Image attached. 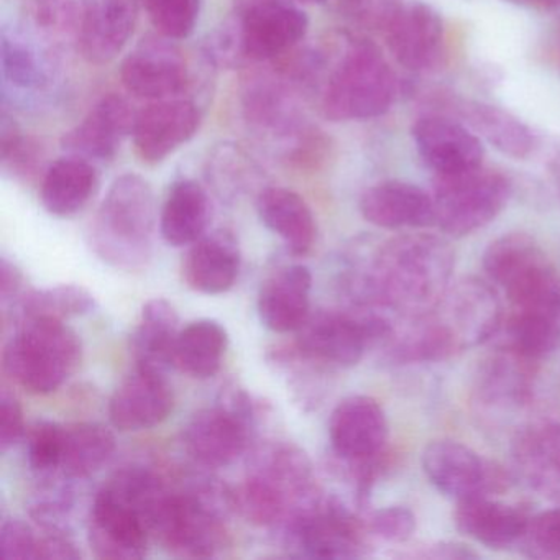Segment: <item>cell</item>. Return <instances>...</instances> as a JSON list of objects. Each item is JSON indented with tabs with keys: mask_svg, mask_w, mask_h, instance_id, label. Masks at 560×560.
I'll use <instances>...</instances> for the list:
<instances>
[{
	"mask_svg": "<svg viewBox=\"0 0 560 560\" xmlns=\"http://www.w3.org/2000/svg\"><path fill=\"white\" fill-rule=\"evenodd\" d=\"M454 267L447 241L411 232L386 241L363 273L352 278L350 291L359 307H378L399 317L424 316L447 293Z\"/></svg>",
	"mask_w": 560,
	"mask_h": 560,
	"instance_id": "obj_1",
	"label": "cell"
},
{
	"mask_svg": "<svg viewBox=\"0 0 560 560\" xmlns=\"http://www.w3.org/2000/svg\"><path fill=\"white\" fill-rule=\"evenodd\" d=\"M307 31L310 19L290 0H237L209 34L206 57L229 70L277 60L294 50Z\"/></svg>",
	"mask_w": 560,
	"mask_h": 560,
	"instance_id": "obj_2",
	"label": "cell"
},
{
	"mask_svg": "<svg viewBox=\"0 0 560 560\" xmlns=\"http://www.w3.org/2000/svg\"><path fill=\"white\" fill-rule=\"evenodd\" d=\"M336 58L327 60L320 109L332 122L369 120L388 113L399 93L398 80L376 45L365 38L337 40ZM327 55V54H326Z\"/></svg>",
	"mask_w": 560,
	"mask_h": 560,
	"instance_id": "obj_3",
	"label": "cell"
},
{
	"mask_svg": "<svg viewBox=\"0 0 560 560\" xmlns=\"http://www.w3.org/2000/svg\"><path fill=\"white\" fill-rule=\"evenodd\" d=\"M156 202L152 186L136 173L110 185L91 231V244L101 260L120 270L136 271L152 258Z\"/></svg>",
	"mask_w": 560,
	"mask_h": 560,
	"instance_id": "obj_4",
	"label": "cell"
},
{
	"mask_svg": "<svg viewBox=\"0 0 560 560\" xmlns=\"http://www.w3.org/2000/svg\"><path fill=\"white\" fill-rule=\"evenodd\" d=\"M83 346L61 319L22 317L2 355L4 372L32 395L57 392L80 366Z\"/></svg>",
	"mask_w": 560,
	"mask_h": 560,
	"instance_id": "obj_5",
	"label": "cell"
},
{
	"mask_svg": "<svg viewBox=\"0 0 560 560\" xmlns=\"http://www.w3.org/2000/svg\"><path fill=\"white\" fill-rule=\"evenodd\" d=\"M483 268L513 310L560 320V275L530 235L510 232L494 238L485 250Z\"/></svg>",
	"mask_w": 560,
	"mask_h": 560,
	"instance_id": "obj_6",
	"label": "cell"
},
{
	"mask_svg": "<svg viewBox=\"0 0 560 560\" xmlns=\"http://www.w3.org/2000/svg\"><path fill=\"white\" fill-rule=\"evenodd\" d=\"M395 329L383 311H317L296 330V349L326 369H350L373 346H385Z\"/></svg>",
	"mask_w": 560,
	"mask_h": 560,
	"instance_id": "obj_7",
	"label": "cell"
},
{
	"mask_svg": "<svg viewBox=\"0 0 560 560\" xmlns=\"http://www.w3.org/2000/svg\"><path fill=\"white\" fill-rule=\"evenodd\" d=\"M225 511L196 493L163 488L145 514V526L172 556L208 559L224 547Z\"/></svg>",
	"mask_w": 560,
	"mask_h": 560,
	"instance_id": "obj_8",
	"label": "cell"
},
{
	"mask_svg": "<svg viewBox=\"0 0 560 560\" xmlns=\"http://www.w3.org/2000/svg\"><path fill=\"white\" fill-rule=\"evenodd\" d=\"M508 176L478 168L455 175L435 176V225L451 237H465L498 218L511 198Z\"/></svg>",
	"mask_w": 560,
	"mask_h": 560,
	"instance_id": "obj_9",
	"label": "cell"
},
{
	"mask_svg": "<svg viewBox=\"0 0 560 560\" xmlns=\"http://www.w3.org/2000/svg\"><path fill=\"white\" fill-rule=\"evenodd\" d=\"M255 408L245 389H222L218 405L191 416L183 429V445L189 457L206 468L234 464L250 442Z\"/></svg>",
	"mask_w": 560,
	"mask_h": 560,
	"instance_id": "obj_10",
	"label": "cell"
},
{
	"mask_svg": "<svg viewBox=\"0 0 560 560\" xmlns=\"http://www.w3.org/2000/svg\"><path fill=\"white\" fill-rule=\"evenodd\" d=\"M365 529L340 501L314 497L287 521L284 542L301 557L353 559L365 552Z\"/></svg>",
	"mask_w": 560,
	"mask_h": 560,
	"instance_id": "obj_11",
	"label": "cell"
},
{
	"mask_svg": "<svg viewBox=\"0 0 560 560\" xmlns=\"http://www.w3.org/2000/svg\"><path fill=\"white\" fill-rule=\"evenodd\" d=\"M432 316L458 350L491 342L503 323V306L493 288L478 278H462L451 284Z\"/></svg>",
	"mask_w": 560,
	"mask_h": 560,
	"instance_id": "obj_12",
	"label": "cell"
},
{
	"mask_svg": "<svg viewBox=\"0 0 560 560\" xmlns=\"http://www.w3.org/2000/svg\"><path fill=\"white\" fill-rule=\"evenodd\" d=\"M422 468L432 485L451 500L490 497L506 488V475L477 452L455 441H435L422 452Z\"/></svg>",
	"mask_w": 560,
	"mask_h": 560,
	"instance_id": "obj_13",
	"label": "cell"
},
{
	"mask_svg": "<svg viewBox=\"0 0 560 560\" xmlns=\"http://www.w3.org/2000/svg\"><path fill=\"white\" fill-rule=\"evenodd\" d=\"M120 80L124 88L140 100H175L188 90L189 68L175 40L147 37L122 61Z\"/></svg>",
	"mask_w": 560,
	"mask_h": 560,
	"instance_id": "obj_14",
	"label": "cell"
},
{
	"mask_svg": "<svg viewBox=\"0 0 560 560\" xmlns=\"http://www.w3.org/2000/svg\"><path fill=\"white\" fill-rule=\"evenodd\" d=\"M383 35L393 57L406 70L428 73L444 58V22L434 8L421 0L399 2Z\"/></svg>",
	"mask_w": 560,
	"mask_h": 560,
	"instance_id": "obj_15",
	"label": "cell"
},
{
	"mask_svg": "<svg viewBox=\"0 0 560 560\" xmlns=\"http://www.w3.org/2000/svg\"><path fill=\"white\" fill-rule=\"evenodd\" d=\"M201 110L188 100L155 101L137 114L133 147L147 165H159L195 139L201 127Z\"/></svg>",
	"mask_w": 560,
	"mask_h": 560,
	"instance_id": "obj_16",
	"label": "cell"
},
{
	"mask_svg": "<svg viewBox=\"0 0 560 560\" xmlns=\"http://www.w3.org/2000/svg\"><path fill=\"white\" fill-rule=\"evenodd\" d=\"M411 133L419 155L435 176L455 175L483 165V143L462 120L428 114L416 120Z\"/></svg>",
	"mask_w": 560,
	"mask_h": 560,
	"instance_id": "obj_17",
	"label": "cell"
},
{
	"mask_svg": "<svg viewBox=\"0 0 560 560\" xmlns=\"http://www.w3.org/2000/svg\"><path fill=\"white\" fill-rule=\"evenodd\" d=\"M88 537L94 556L107 560L142 559L152 539L137 511L106 485L94 498Z\"/></svg>",
	"mask_w": 560,
	"mask_h": 560,
	"instance_id": "obj_18",
	"label": "cell"
},
{
	"mask_svg": "<svg viewBox=\"0 0 560 560\" xmlns=\"http://www.w3.org/2000/svg\"><path fill=\"white\" fill-rule=\"evenodd\" d=\"M329 438L334 452L342 460L378 457L388 438L385 411L372 396H347L330 415Z\"/></svg>",
	"mask_w": 560,
	"mask_h": 560,
	"instance_id": "obj_19",
	"label": "cell"
},
{
	"mask_svg": "<svg viewBox=\"0 0 560 560\" xmlns=\"http://www.w3.org/2000/svg\"><path fill=\"white\" fill-rule=\"evenodd\" d=\"M139 0H83L78 51L91 65L116 60L129 44L137 25Z\"/></svg>",
	"mask_w": 560,
	"mask_h": 560,
	"instance_id": "obj_20",
	"label": "cell"
},
{
	"mask_svg": "<svg viewBox=\"0 0 560 560\" xmlns=\"http://www.w3.org/2000/svg\"><path fill=\"white\" fill-rule=\"evenodd\" d=\"M173 408L175 396L165 373L136 366V372L114 392L109 419L119 431H145L166 421Z\"/></svg>",
	"mask_w": 560,
	"mask_h": 560,
	"instance_id": "obj_21",
	"label": "cell"
},
{
	"mask_svg": "<svg viewBox=\"0 0 560 560\" xmlns=\"http://www.w3.org/2000/svg\"><path fill=\"white\" fill-rule=\"evenodd\" d=\"M136 119L129 101L119 94H107L74 129L65 133L61 145L71 155L107 162L117 155L124 140L132 136Z\"/></svg>",
	"mask_w": 560,
	"mask_h": 560,
	"instance_id": "obj_22",
	"label": "cell"
},
{
	"mask_svg": "<svg viewBox=\"0 0 560 560\" xmlns=\"http://www.w3.org/2000/svg\"><path fill=\"white\" fill-rule=\"evenodd\" d=\"M360 212L370 224L388 231H416L435 225L434 199L412 183H378L360 198Z\"/></svg>",
	"mask_w": 560,
	"mask_h": 560,
	"instance_id": "obj_23",
	"label": "cell"
},
{
	"mask_svg": "<svg viewBox=\"0 0 560 560\" xmlns=\"http://www.w3.org/2000/svg\"><path fill=\"white\" fill-rule=\"evenodd\" d=\"M511 454L526 483L544 498L560 503V422L524 425L514 435Z\"/></svg>",
	"mask_w": 560,
	"mask_h": 560,
	"instance_id": "obj_24",
	"label": "cell"
},
{
	"mask_svg": "<svg viewBox=\"0 0 560 560\" xmlns=\"http://www.w3.org/2000/svg\"><path fill=\"white\" fill-rule=\"evenodd\" d=\"M313 275L304 265H288L261 284L257 310L261 324L277 334L296 332L311 314Z\"/></svg>",
	"mask_w": 560,
	"mask_h": 560,
	"instance_id": "obj_25",
	"label": "cell"
},
{
	"mask_svg": "<svg viewBox=\"0 0 560 560\" xmlns=\"http://www.w3.org/2000/svg\"><path fill=\"white\" fill-rule=\"evenodd\" d=\"M242 254L237 238L228 231L202 235L189 248L183 277L189 288L202 294L228 293L241 273Z\"/></svg>",
	"mask_w": 560,
	"mask_h": 560,
	"instance_id": "obj_26",
	"label": "cell"
},
{
	"mask_svg": "<svg viewBox=\"0 0 560 560\" xmlns=\"http://www.w3.org/2000/svg\"><path fill=\"white\" fill-rule=\"evenodd\" d=\"M530 514L524 508L501 503L490 497L457 501L455 527L490 549L516 546L526 530Z\"/></svg>",
	"mask_w": 560,
	"mask_h": 560,
	"instance_id": "obj_27",
	"label": "cell"
},
{
	"mask_svg": "<svg viewBox=\"0 0 560 560\" xmlns=\"http://www.w3.org/2000/svg\"><path fill=\"white\" fill-rule=\"evenodd\" d=\"M245 116L258 130L275 139L287 140L290 152L310 130L301 126V116L290 88L277 80H254L245 91Z\"/></svg>",
	"mask_w": 560,
	"mask_h": 560,
	"instance_id": "obj_28",
	"label": "cell"
},
{
	"mask_svg": "<svg viewBox=\"0 0 560 560\" xmlns=\"http://www.w3.org/2000/svg\"><path fill=\"white\" fill-rule=\"evenodd\" d=\"M447 104L455 116L485 142L511 159H527L536 149L533 130L516 116L480 101L451 100Z\"/></svg>",
	"mask_w": 560,
	"mask_h": 560,
	"instance_id": "obj_29",
	"label": "cell"
},
{
	"mask_svg": "<svg viewBox=\"0 0 560 560\" xmlns=\"http://www.w3.org/2000/svg\"><path fill=\"white\" fill-rule=\"evenodd\" d=\"M529 360L497 350L477 376L475 392L478 402L488 411L510 412L526 405L533 392V369Z\"/></svg>",
	"mask_w": 560,
	"mask_h": 560,
	"instance_id": "obj_30",
	"label": "cell"
},
{
	"mask_svg": "<svg viewBox=\"0 0 560 560\" xmlns=\"http://www.w3.org/2000/svg\"><path fill=\"white\" fill-rule=\"evenodd\" d=\"M34 42L18 28L2 32L0 67L4 88L22 96L47 93L54 84V61Z\"/></svg>",
	"mask_w": 560,
	"mask_h": 560,
	"instance_id": "obj_31",
	"label": "cell"
},
{
	"mask_svg": "<svg viewBox=\"0 0 560 560\" xmlns=\"http://www.w3.org/2000/svg\"><path fill=\"white\" fill-rule=\"evenodd\" d=\"M257 212L265 228L283 238L293 255H306L316 241V219L307 202L287 188H267L258 195Z\"/></svg>",
	"mask_w": 560,
	"mask_h": 560,
	"instance_id": "obj_32",
	"label": "cell"
},
{
	"mask_svg": "<svg viewBox=\"0 0 560 560\" xmlns=\"http://www.w3.org/2000/svg\"><path fill=\"white\" fill-rule=\"evenodd\" d=\"M96 168L90 160L70 155L48 166L42 182L40 199L44 208L57 218H71L83 211L96 191Z\"/></svg>",
	"mask_w": 560,
	"mask_h": 560,
	"instance_id": "obj_33",
	"label": "cell"
},
{
	"mask_svg": "<svg viewBox=\"0 0 560 560\" xmlns=\"http://www.w3.org/2000/svg\"><path fill=\"white\" fill-rule=\"evenodd\" d=\"M211 221L208 192L192 179H182L170 188L160 214V232L172 247H188L206 234Z\"/></svg>",
	"mask_w": 560,
	"mask_h": 560,
	"instance_id": "obj_34",
	"label": "cell"
},
{
	"mask_svg": "<svg viewBox=\"0 0 560 560\" xmlns=\"http://www.w3.org/2000/svg\"><path fill=\"white\" fill-rule=\"evenodd\" d=\"M491 342L497 350L537 362L560 349V320L547 314L513 310Z\"/></svg>",
	"mask_w": 560,
	"mask_h": 560,
	"instance_id": "obj_35",
	"label": "cell"
},
{
	"mask_svg": "<svg viewBox=\"0 0 560 560\" xmlns=\"http://www.w3.org/2000/svg\"><path fill=\"white\" fill-rule=\"evenodd\" d=\"M179 334L178 313L162 298L143 306L139 326L133 332L136 366L165 373L173 366V352Z\"/></svg>",
	"mask_w": 560,
	"mask_h": 560,
	"instance_id": "obj_36",
	"label": "cell"
},
{
	"mask_svg": "<svg viewBox=\"0 0 560 560\" xmlns=\"http://www.w3.org/2000/svg\"><path fill=\"white\" fill-rule=\"evenodd\" d=\"M229 336L221 323L199 319L179 330L173 352V366L192 378L208 380L221 369Z\"/></svg>",
	"mask_w": 560,
	"mask_h": 560,
	"instance_id": "obj_37",
	"label": "cell"
},
{
	"mask_svg": "<svg viewBox=\"0 0 560 560\" xmlns=\"http://www.w3.org/2000/svg\"><path fill=\"white\" fill-rule=\"evenodd\" d=\"M116 452L113 431L100 422L65 425L61 474L67 478H88L100 471Z\"/></svg>",
	"mask_w": 560,
	"mask_h": 560,
	"instance_id": "obj_38",
	"label": "cell"
},
{
	"mask_svg": "<svg viewBox=\"0 0 560 560\" xmlns=\"http://www.w3.org/2000/svg\"><path fill=\"white\" fill-rule=\"evenodd\" d=\"M296 497L277 478L255 468L244 483L234 490L235 511L257 526H271L283 521Z\"/></svg>",
	"mask_w": 560,
	"mask_h": 560,
	"instance_id": "obj_39",
	"label": "cell"
},
{
	"mask_svg": "<svg viewBox=\"0 0 560 560\" xmlns=\"http://www.w3.org/2000/svg\"><path fill=\"white\" fill-rule=\"evenodd\" d=\"M96 307V300L86 288L78 284L35 290L21 301L22 317L47 316L55 319L84 316Z\"/></svg>",
	"mask_w": 560,
	"mask_h": 560,
	"instance_id": "obj_40",
	"label": "cell"
},
{
	"mask_svg": "<svg viewBox=\"0 0 560 560\" xmlns=\"http://www.w3.org/2000/svg\"><path fill=\"white\" fill-rule=\"evenodd\" d=\"M0 160L5 173L22 179L37 175L44 160L40 143L34 137L24 136L5 110L0 122Z\"/></svg>",
	"mask_w": 560,
	"mask_h": 560,
	"instance_id": "obj_41",
	"label": "cell"
},
{
	"mask_svg": "<svg viewBox=\"0 0 560 560\" xmlns=\"http://www.w3.org/2000/svg\"><path fill=\"white\" fill-rule=\"evenodd\" d=\"M149 12L159 35L170 40H185L195 32L201 0H139Z\"/></svg>",
	"mask_w": 560,
	"mask_h": 560,
	"instance_id": "obj_42",
	"label": "cell"
},
{
	"mask_svg": "<svg viewBox=\"0 0 560 560\" xmlns=\"http://www.w3.org/2000/svg\"><path fill=\"white\" fill-rule=\"evenodd\" d=\"M63 435L65 425L54 421H37L28 428L27 458L32 470L40 475L60 470Z\"/></svg>",
	"mask_w": 560,
	"mask_h": 560,
	"instance_id": "obj_43",
	"label": "cell"
},
{
	"mask_svg": "<svg viewBox=\"0 0 560 560\" xmlns=\"http://www.w3.org/2000/svg\"><path fill=\"white\" fill-rule=\"evenodd\" d=\"M28 14L37 31L47 37L77 38L81 19L78 0H32Z\"/></svg>",
	"mask_w": 560,
	"mask_h": 560,
	"instance_id": "obj_44",
	"label": "cell"
},
{
	"mask_svg": "<svg viewBox=\"0 0 560 560\" xmlns=\"http://www.w3.org/2000/svg\"><path fill=\"white\" fill-rule=\"evenodd\" d=\"M517 546L533 559L559 560L560 506L530 516Z\"/></svg>",
	"mask_w": 560,
	"mask_h": 560,
	"instance_id": "obj_45",
	"label": "cell"
},
{
	"mask_svg": "<svg viewBox=\"0 0 560 560\" xmlns=\"http://www.w3.org/2000/svg\"><path fill=\"white\" fill-rule=\"evenodd\" d=\"M366 530L392 544H402L411 539L416 530V516L406 506H386L373 511L365 523Z\"/></svg>",
	"mask_w": 560,
	"mask_h": 560,
	"instance_id": "obj_46",
	"label": "cell"
},
{
	"mask_svg": "<svg viewBox=\"0 0 560 560\" xmlns=\"http://www.w3.org/2000/svg\"><path fill=\"white\" fill-rule=\"evenodd\" d=\"M401 0H334L337 12L359 27L383 32Z\"/></svg>",
	"mask_w": 560,
	"mask_h": 560,
	"instance_id": "obj_47",
	"label": "cell"
},
{
	"mask_svg": "<svg viewBox=\"0 0 560 560\" xmlns=\"http://www.w3.org/2000/svg\"><path fill=\"white\" fill-rule=\"evenodd\" d=\"M38 537L22 520H5L0 527V557L2 559H37Z\"/></svg>",
	"mask_w": 560,
	"mask_h": 560,
	"instance_id": "obj_48",
	"label": "cell"
},
{
	"mask_svg": "<svg viewBox=\"0 0 560 560\" xmlns=\"http://www.w3.org/2000/svg\"><path fill=\"white\" fill-rule=\"evenodd\" d=\"M25 428L24 409L14 393L8 388L0 395V447L2 451L14 447L24 438Z\"/></svg>",
	"mask_w": 560,
	"mask_h": 560,
	"instance_id": "obj_49",
	"label": "cell"
},
{
	"mask_svg": "<svg viewBox=\"0 0 560 560\" xmlns=\"http://www.w3.org/2000/svg\"><path fill=\"white\" fill-rule=\"evenodd\" d=\"M37 559L44 560H78L80 549L63 530H48L38 537Z\"/></svg>",
	"mask_w": 560,
	"mask_h": 560,
	"instance_id": "obj_50",
	"label": "cell"
},
{
	"mask_svg": "<svg viewBox=\"0 0 560 560\" xmlns=\"http://www.w3.org/2000/svg\"><path fill=\"white\" fill-rule=\"evenodd\" d=\"M415 557H421V559H448V560H460V559H477L478 553L471 550L470 547L465 546L460 542H442L431 544L425 546L422 552L412 553Z\"/></svg>",
	"mask_w": 560,
	"mask_h": 560,
	"instance_id": "obj_51",
	"label": "cell"
},
{
	"mask_svg": "<svg viewBox=\"0 0 560 560\" xmlns=\"http://www.w3.org/2000/svg\"><path fill=\"white\" fill-rule=\"evenodd\" d=\"M22 284H24L22 271L8 258H2V264H0V296H2V301L8 303L12 298H18Z\"/></svg>",
	"mask_w": 560,
	"mask_h": 560,
	"instance_id": "obj_52",
	"label": "cell"
},
{
	"mask_svg": "<svg viewBox=\"0 0 560 560\" xmlns=\"http://www.w3.org/2000/svg\"><path fill=\"white\" fill-rule=\"evenodd\" d=\"M517 4H526L530 8L544 9V11L560 9V0H520Z\"/></svg>",
	"mask_w": 560,
	"mask_h": 560,
	"instance_id": "obj_53",
	"label": "cell"
},
{
	"mask_svg": "<svg viewBox=\"0 0 560 560\" xmlns=\"http://www.w3.org/2000/svg\"><path fill=\"white\" fill-rule=\"evenodd\" d=\"M298 2H301V4L319 5L324 4V2H327V0H298Z\"/></svg>",
	"mask_w": 560,
	"mask_h": 560,
	"instance_id": "obj_54",
	"label": "cell"
},
{
	"mask_svg": "<svg viewBox=\"0 0 560 560\" xmlns=\"http://www.w3.org/2000/svg\"><path fill=\"white\" fill-rule=\"evenodd\" d=\"M557 55H559V65H560V31H559V50H557Z\"/></svg>",
	"mask_w": 560,
	"mask_h": 560,
	"instance_id": "obj_55",
	"label": "cell"
},
{
	"mask_svg": "<svg viewBox=\"0 0 560 560\" xmlns=\"http://www.w3.org/2000/svg\"><path fill=\"white\" fill-rule=\"evenodd\" d=\"M511 2H516V4H517V2H520V0H511Z\"/></svg>",
	"mask_w": 560,
	"mask_h": 560,
	"instance_id": "obj_56",
	"label": "cell"
},
{
	"mask_svg": "<svg viewBox=\"0 0 560 560\" xmlns=\"http://www.w3.org/2000/svg\"><path fill=\"white\" fill-rule=\"evenodd\" d=\"M559 189H560V176H559Z\"/></svg>",
	"mask_w": 560,
	"mask_h": 560,
	"instance_id": "obj_57",
	"label": "cell"
}]
</instances>
